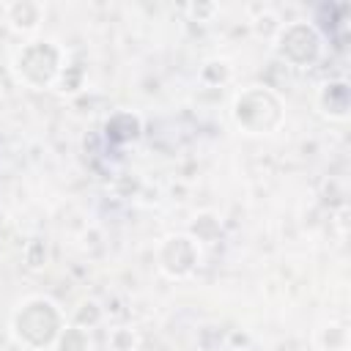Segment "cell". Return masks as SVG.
Returning a JSON list of instances; mask_svg holds the SVG:
<instances>
[{
    "mask_svg": "<svg viewBox=\"0 0 351 351\" xmlns=\"http://www.w3.org/2000/svg\"><path fill=\"white\" fill-rule=\"evenodd\" d=\"M66 321L69 318L55 299H49L44 293H30V296L19 299L11 310L8 337L22 351H52Z\"/></svg>",
    "mask_w": 351,
    "mask_h": 351,
    "instance_id": "6da1fadb",
    "label": "cell"
},
{
    "mask_svg": "<svg viewBox=\"0 0 351 351\" xmlns=\"http://www.w3.org/2000/svg\"><path fill=\"white\" fill-rule=\"evenodd\" d=\"M230 121L247 137H271L285 123V101L269 85H244L230 99Z\"/></svg>",
    "mask_w": 351,
    "mask_h": 351,
    "instance_id": "7a4b0ae2",
    "label": "cell"
},
{
    "mask_svg": "<svg viewBox=\"0 0 351 351\" xmlns=\"http://www.w3.org/2000/svg\"><path fill=\"white\" fill-rule=\"evenodd\" d=\"M66 66V49L55 38L33 36L11 58V74L30 90H52L60 69Z\"/></svg>",
    "mask_w": 351,
    "mask_h": 351,
    "instance_id": "3957f363",
    "label": "cell"
},
{
    "mask_svg": "<svg viewBox=\"0 0 351 351\" xmlns=\"http://www.w3.org/2000/svg\"><path fill=\"white\" fill-rule=\"evenodd\" d=\"M277 60L291 69H313L324 55V33L310 19L282 22L280 33L271 41Z\"/></svg>",
    "mask_w": 351,
    "mask_h": 351,
    "instance_id": "277c9868",
    "label": "cell"
},
{
    "mask_svg": "<svg viewBox=\"0 0 351 351\" xmlns=\"http://www.w3.org/2000/svg\"><path fill=\"white\" fill-rule=\"evenodd\" d=\"M154 263L162 277H167L173 282H184L197 274V269L203 263V247L186 230L167 233L165 239H159V244L154 250Z\"/></svg>",
    "mask_w": 351,
    "mask_h": 351,
    "instance_id": "5b68a950",
    "label": "cell"
},
{
    "mask_svg": "<svg viewBox=\"0 0 351 351\" xmlns=\"http://www.w3.org/2000/svg\"><path fill=\"white\" fill-rule=\"evenodd\" d=\"M315 112L329 123H343L351 115V85L343 77H329L315 88Z\"/></svg>",
    "mask_w": 351,
    "mask_h": 351,
    "instance_id": "8992f818",
    "label": "cell"
},
{
    "mask_svg": "<svg viewBox=\"0 0 351 351\" xmlns=\"http://www.w3.org/2000/svg\"><path fill=\"white\" fill-rule=\"evenodd\" d=\"M3 16L8 22V27L19 36H36L44 25L47 8L38 0H11L3 8Z\"/></svg>",
    "mask_w": 351,
    "mask_h": 351,
    "instance_id": "52a82bcc",
    "label": "cell"
},
{
    "mask_svg": "<svg viewBox=\"0 0 351 351\" xmlns=\"http://www.w3.org/2000/svg\"><path fill=\"white\" fill-rule=\"evenodd\" d=\"M101 132L112 145H132L143 137V115L134 110H115L104 118Z\"/></svg>",
    "mask_w": 351,
    "mask_h": 351,
    "instance_id": "ba28073f",
    "label": "cell"
},
{
    "mask_svg": "<svg viewBox=\"0 0 351 351\" xmlns=\"http://www.w3.org/2000/svg\"><path fill=\"white\" fill-rule=\"evenodd\" d=\"M315 351H351V329L346 321H326L313 335Z\"/></svg>",
    "mask_w": 351,
    "mask_h": 351,
    "instance_id": "9c48e42d",
    "label": "cell"
},
{
    "mask_svg": "<svg viewBox=\"0 0 351 351\" xmlns=\"http://www.w3.org/2000/svg\"><path fill=\"white\" fill-rule=\"evenodd\" d=\"M66 318H69V324L93 332V329H99V326L107 321V310H104V304H101L99 299H93V296H82V299L74 302V307L69 310Z\"/></svg>",
    "mask_w": 351,
    "mask_h": 351,
    "instance_id": "30bf717a",
    "label": "cell"
},
{
    "mask_svg": "<svg viewBox=\"0 0 351 351\" xmlns=\"http://www.w3.org/2000/svg\"><path fill=\"white\" fill-rule=\"evenodd\" d=\"M186 233H189L200 247H203V244H214V241H219V236H222V217H219L217 211H211V208L197 211V214L189 219Z\"/></svg>",
    "mask_w": 351,
    "mask_h": 351,
    "instance_id": "8fae6325",
    "label": "cell"
},
{
    "mask_svg": "<svg viewBox=\"0 0 351 351\" xmlns=\"http://www.w3.org/2000/svg\"><path fill=\"white\" fill-rule=\"evenodd\" d=\"M85 85H88V71H85V66H82V63H69V60H66V66L60 69V74H58L52 90H55L58 96L74 99V96H80V93L85 90Z\"/></svg>",
    "mask_w": 351,
    "mask_h": 351,
    "instance_id": "7c38bea8",
    "label": "cell"
},
{
    "mask_svg": "<svg viewBox=\"0 0 351 351\" xmlns=\"http://www.w3.org/2000/svg\"><path fill=\"white\" fill-rule=\"evenodd\" d=\"M197 80L203 88H225L230 80H233V63L228 58H208L203 60L200 71H197Z\"/></svg>",
    "mask_w": 351,
    "mask_h": 351,
    "instance_id": "4fadbf2b",
    "label": "cell"
},
{
    "mask_svg": "<svg viewBox=\"0 0 351 351\" xmlns=\"http://www.w3.org/2000/svg\"><path fill=\"white\" fill-rule=\"evenodd\" d=\"M22 266L27 271H44L49 266V241L44 236H33L25 241L22 250Z\"/></svg>",
    "mask_w": 351,
    "mask_h": 351,
    "instance_id": "5bb4252c",
    "label": "cell"
},
{
    "mask_svg": "<svg viewBox=\"0 0 351 351\" xmlns=\"http://www.w3.org/2000/svg\"><path fill=\"white\" fill-rule=\"evenodd\" d=\"M52 351H93V337H90L88 329H80V326L66 321V326H63Z\"/></svg>",
    "mask_w": 351,
    "mask_h": 351,
    "instance_id": "9a60e30c",
    "label": "cell"
},
{
    "mask_svg": "<svg viewBox=\"0 0 351 351\" xmlns=\"http://www.w3.org/2000/svg\"><path fill=\"white\" fill-rule=\"evenodd\" d=\"M250 22H252L255 36H261V38H266V41H274V36H277L280 27H282L280 14H277L274 8H269V5H258V8H255V16H252Z\"/></svg>",
    "mask_w": 351,
    "mask_h": 351,
    "instance_id": "2e32d148",
    "label": "cell"
},
{
    "mask_svg": "<svg viewBox=\"0 0 351 351\" xmlns=\"http://www.w3.org/2000/svg\"><path fill=\"white\" fill-rule=\"evenodd\" d=\"M107 348L110 351H137L140 348V335L129 324H118L107 332Z\"/></svg>",
    "mask_w": 351,
    "mask_h": 351,
    "instance_id": "e0dca14e",
    "label": "cell"
},
{
    "mask_svg": "<svg viewBox=\"0 0 351 351\" xmlns=\"http://www.w3.org/2000/svg\"><path fill=\"white\" fill-rule=\"evenodd\" d=\"M184 11L192 16V22H211L219 14V3H189Z\"/></svg>",
    "mask_w": 351,
    "mask_h": 351,
    "instance_id": "ac0fdd59",
    "label": "cell"
}]
</instances>
